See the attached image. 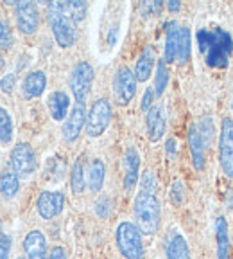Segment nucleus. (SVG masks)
I'll return each mask as SVG.
<instances>
[{"mask_svg":"<svg viewBox=\"0 0 233 259\" xmlns=\"http://www.w3.org/2000/svg\"><path fill=\"white\" fill-rule=\"evenodd\" d=\"M219 160L228 178H233V119L224 117L219 134Z\"/></svg>","mask_w":233,"mask_h":259,"instance_id":"obj_7","label":"nucleus"},{"mask_svg":"<svg viewBox=\"0 0 233 259\" xmlns=\"http://www.w3.org/2000/svg\"><path fill=\"white\" fill-rule=\"evenodd\" d=\"M48 259H67V254H65L63 247H52V250L48 254Z\"/></svg>","mask_w":233,"mask_h":259,"instance_id":"obj_38","label":"nucleus"},{"mask_svg":"<svg viewBox=\"0 0 233 259\" xmlns=\"http://www.w3.org/2000/svg\"><path fill=\"white\" fill-rule=\"evenodd\" d=\"M18 259H22V257H18Z\"/></svg>","mask_w":233,"mask_h":259,"instance_id":"obj_44","label":"nucleus"},{"mask_svg":"<svg viewBox=\"0 0 233 259\" xmlns=\"http://www.w3.org/2000/svg\"><path fill=\"white\" fill-rule=\"evenodd\" d=\"M48 24L52 29L54 40L57 41L60 47H72L77 40L76 22L65 13L63 2H48L47 6Z\"/></svg>","mask_w":233,"mask_h":259,"instance_id":"obj_3","label":"nucleus"},{"mask_svg":"<svg viewBox=\"0 0 233 259\" xmlns=\"http://www.w3.org/2000/svg\"><path fill=\"white\" fill-rule=\"evenodd\" d=\"M45 87H47V76L43 70H32L25 76L22 83V92L27 99H34L45 92Z\"/></svg>","mask_w":233,"mask_h":259,"instance_id":"obj_18","label":"nucleus"},{"mask_svg":"<svg viewBox=\"0 0 233 259\" xmlns=\"http://www.w3.org/2000/svg\"><path fill=\"white\" fill-rule=\"evenodd\" d=\"M11 169L16 175L27 177L36 169V153L27 142H18L11 151Z\"/></svg>","mask_w":233,"mask_h":259,"instance_id":"obj_8","label":"nucleus"},{"mask_svg":"<svg viewBox=\"0 0 233 259\" xmlns=\"http://www.w3.org/2000/svg\"><path fill=\"white\" fill-rule=\"evenodd\" d=\"M140 191H145V193H153L156 194V177L151 169L144 171L140 178Z\"/></svg>","mask_w":233,"mask_h":259,"instance_id":"obj_31","label":"nucleus"},{"mask_svg":"<svg viewBox=\"0 0 233 259\" xmlns=\"http://www.w3.org/2000/svg\"><path fill=\"white\" fill-rule=\"evenodd\" d=\"M86 186V175H85V164L81 158L74 162L72 171H70V187L74 194H81Z\"/></svg>","mask_w":233,"mask_h":259,"instance_id":"obj_25","label":"nucleus"},{"mask_svg":"<svg viewBox=\"0 0 233 259\" xmlns=\"http://www.w3.org/2000/svg\"><path fill=\"white\" fill-rule=\"evenodd\" d=\"M133 212L137 218V227L140 229L142 234L154 236L160 227V202H158L156 194L138 191L133 203Z\"/></svg>","mask_w":233,"mask_h":259,"instance_id":"obj_2","label":"nucleus"},{"mask_svg":"<svg viewBox=\"0 0 233 259\" xmlns=\"http://www.w3.org/2000/svg\"><path fill=\"white\" fill-rule=\"evenodd\" d=\"M65 207V194L61 191H43L38 196L36 209L43 220H52Z\"/></svg>","mask_w":233,"mask_h":259,"instance_id":"obj_10","label":"nucleus"},{"mask_svg":"<svg viewBox=\"0 0 233 259\" xmlns=\"http://www.w3.org/2000/svg\"><path fill=\"white\" fill-rule=\"evenodd\" d=\"M189 148L190 155H192V164L197 171L205 169L206 166V144L203 141L201 134H199V128H197L196 122L189 126Z\"/></svg>","mask_w":233,"mask_h":259,"instance_id":"obj_14","label":"nucleus"},{"mask_svg":"<svg viewBox=\"0 0 233 259\" xmlns=\"http://www.w3.org/2000/svg\"><path fill=\"white\" fill-rule=\"evenodd\" d=\"M231 110H233V97H231Z\"/></svg>","mask_w":233,"mask_h":259,"instance_id":"obj_43","label":"nucleus"},{"mask_svg":"<svg viewBox=\"0 0 233 259\" xmlns=\"http://www.w3.org/2000/svg\"><path fill=\"white\" fill-rule=\"evenodd\" d=\"M215 239H217V259H231L229 257L228 222L224 216H219L215 220Z\"/></svg>","mask_w":233,"mask_h":259,"instance_id":"obj_22","label":"nucleus"},{"mask_svg":"<svg viewBox=\"0 0 233 259\" xmlns=\"http://www.w3.org/2000/svg\"><path fill=\"white\" fill-rule=\"evenodd\" d=\"M180 25L176 22L165 24V63H172L178 60V47H180Z\"/></svg>","mask_w":233,"mask_h":259,"instance_id":"obj_20","label":"nucleus"},{"mask_svg":"<svg viewBox=\"0 0 233 259\" xmlns=\"http://www.w3.org/2000/svg\"><path fill=\"white\" fill-rule=\"evenodd\" d=\"M167 151H169V153H174V151H176V141H174V139H169V141H167Z\"/></svg>","mask_w":233,"mask_h":259,"instance_id":"obj_40","label":"nucleus"},{"mask_svg":"<svg viewBox=\"0 0 233 259\" xmlns=\"http://www.w3.org/2000/svg\"><path fill=\"white\" fill-rule=\"evenodd\" d=\"M2 67H4V56L0 54V69H2Z\"/></svg>","mask_w":233,"mask_h":259,"instance_id":"obj_41","label":"nucleus"},{"mask_svg":"<svg viewBox=\"0 0 233 259\" xmlns=\"http://www.w3.org/2000/svg\"><path fill=\"white\" fill-rule=\"evenodd\" d=\"M190 51H192V36H190L189 27L180 29V47H178V60L181 63H185L190 58Z\"/></svg>","mask_w":233,"mask_h":259,"instance_id":"obj_27","label":"nucleus"},{"mask_svg":"<svg viewBox=\"0 0 233 259\" xmlns=\"http://www.w3.org/2000/svg\"><path fill=\"white\" fill-rule=\"evenodd\" d=\"M16 24L24 34H32L36 32L38 24H40V13L34 2H16Z\"/></svg>","mask_w":233,"mask_h":259,"instance_id":"obj_11","label":"nucleus"},{"mask_svg":"<svg viewBox=\"0 0 233 259\" xmlns=\"http://www.w3.org/2000/svg\"><path fill=\"white\" fill-rule=\"evenodd\" d=\"M95 212L101 216V218H106V216L109 214V198H108V196H102V198L97 200Z\"/></svg>","mask_w":233,"mask_h":259,"instance_id":"obj_35","label":"nucleus"},{"mask_svg":"<svg viewBox=\"0 0 233 259\" xmlns=\"http://www.w3.org/2000/svg\"><path fill=\"white\" fill-rule=\"evenodd\" d=\"M137 76L129 67H121L115 76V97L119 105H128L137 94Z\"/></svg>","mask_w":233,"mask_h":259,"instance_id":"obj_9","label":"nucleus"},{"mask_svg":"<svg viewBox=\"0 0 233 259\" xmlns=\"http://www.w3.org/2000/svg\"><path fill=\"white\" fill-rule=\"evenodd\" d=\"M9 252H11V238L4 234L0 238V259H9Z\"/></svg>","mask_w":233,"mask_h":259,"instance_id":"obj_36","label":"nucleus"},{"mask_svg":"<svg viewBox=\"0 0 233 259\" xmlns=\"http://www.w3.org/2000/svg\"><path fill=\"white\" fill-rule=\"evenodd\" d=\"M205 63L212 69H226L233 53V40L229 32L219 27H205L196 32Z\"/></svg>","mask_w":233,"mask_h":259,"instance_id":"obj_1","label":"nucleus"},{"mask_svg":"<svg viewBox=\"0 0 233 259\" xmlns=\"http://www.w3.org/2000/svg\"><path fill=\"white\" fill-rule=\"evenodd\" d=\"M86 115H88V113H86V106L76 103V105H74V108L70 110L69 117H67L65 124H63L65 141H69V142L77 141V137L81 135L83 128L86 126Z\"/></svg>","mask_w":233,"mask_h":259,"instance_id":"obj_12","label":"nucleus"},{"mask_svg":"<svg viewBox=\"0 0 233 259\" xmlns=\"http://www.w3.org/2000/svg\"><path fill=\"white\" fill-rule=\"evenodd\" d=\"M13 47V31L8 20H0V49L9 51Z\"/></svg>","mask_w":233,"mask_h":259,"instance_id":"obj_30","label":"nucleus"},{"mask_svg":"<svg viewBox=\"0 0 233 259\" xmlns=\"http://www.w3.org/2000/svg\"><path fill=\"white\" fill-rule=\"evenodd\" d=\"M167 8H169V11H180L181 4L178 0H169V2H167Z\"/></svg>","mask_w":233,"mask_h":259,"instance_id":"obj_39","label":"nucleus"},{"mask_svg":"<svg viewBox=\"0 0 233 259\" xmlns=\"http://www.w3.org/2000/svg\"><path fill=\"white\" fill-rule=\"evenodd\" d=\"M2 236L4 234H2V223H0V238H2Z\"/></svg>","mask_w":233,"mask_h":259,"instance_id":"obj_42","label":"nucleus"},{"mask_svg":"<svg viewBox=\"0 0 233 259\" xmlns=\"http://www.w3.org/2000/svg\"><path fill=\"white\" fill-rule=\"evenodd\" d=\"M154 97H156V92H154V87H149V89H145V94L144 97H142V110H145V112H149V110L153 108V103H154Z\"/></svg>","mask_w":233,"mask_h":259,"instance_id":"obj_33","label":"nucleus"},{"mask_svg":"<svg viewBox=\"0 0 233 259\" xmlns=\"http://www.w3.org/2000/svg\"><path fill=\"white\" fill-rule=\"evenodd\" d=\"M63 8L65 13L77 24V22H81L86 16L88 6H86V2H81V0H70V2H63Z\"/></svg>","mask_w":233,"mask_h":259,"instance_id":"obj_28","label":"nucleus"},{"mask_svg":"<svg viewBox=\"0 0 233 259\" xmlns=\"http://www.w3.org/2000/svg\"><path fill=\"white\" fill-rule=\"evenodd\" d=\"M145 126H147V137L151 142H158L163 137L165 126H167L163 106L154 105L153 108L149 110L147 115H145Z\"/></svg>","mask_w":233,"mask_h":259,"instance_id":"obj_15","label":"nucleus"},{"mask_svg":"<svg viewBox=\"0 0 233 259\" xmlns=\"http://www.w3.org/2000/svg\"><path fill=\"white\" fill-rule=\"evenodd\" d=\"M104 175H106V167H104V162H102L101 158H93V160H90L86 180H88V186L93 193H97V191L102 189Z\"/></svg>","mask_w":233,"mask_h":259,"instance_id":"obj_23","label":"nucleus"},{"mask_svg":"<svg viewBox=\"0 0 233 259\" xmlns=\"http://www.w3.org/2000/svg\"><path fill=\"white\" fill-rule=\"evenodd\" d=\"M13 139V119L6 108L0 106V141L11 142Z\"/></svg>","mask_w":233,"mask_h":259,"instance_id":"obj_29","label":"nucleus"},{"mask_svg":"<svg viewBox=\"0 0 233 259\" xmlns=\"http://www.w3.org/2000/svg\"><path fill=\"white\" fill-rule=\"evenodd\" d=\"M48 112L52 115L54 121H67L69 117V108H70V97L63 90H56L48 96Z\"/></svg>","mask_w":233,"mask_h":259,"instance_id":"obj_19","label":"nucleus"},{"mask_svg":"<svg viewBox=\"0 0 233 259\" xmlns=\"http://www.w3.org/2000/svg\"><path fill=\"white\" fill-rule=\"evenodd\" d=\"M93 67L88 61H79V63L74 65L72 74H70V90H72L74 97H76V103L79 105H85L86 97H88L90 90L93 85Z\"/></svg>","mask_w":233,"mask_h":259,"instance_id":"obj_5","label":"nucleus"},{"mask_svg":"<svg viewBox=\"0 0 233 259\" xmlns=\"http://www.w3.org/2000/svg\"><path fill=\"white\" fill-rule=\"evenodd\" d=\"M161 2L160 0H156V2H144L142 4V13L144 15H153V13H160V9H161Z\"/></svg>","mask_w":233,"mask_h":259,"instance_id":"obj_37","label":"nucleus"},{"mask_svg":"<svg viewBox=\"0 0 233 259\" xmlns=\"http://www.w3.org/2000/svg\"><path fill=\"white\" fill-rule=\"evenodd\" d=\"M167 259H190V250L187 239L180 232H172L167 239Z\"/></svg>","mask_w":233,"mask_h":259,"instance_id":"obj_21","label":"nucleus"},{"mask_svg":"<svg viewBox=\"0 0 233 259\" xmlns=\"http://www.w3.org/2000/svg\"><path fill=\"white\" fill-rule=\"evenodd\" d=\"M154 63H156L154 47L153 45H147V47H144V51H142L137 60V65H135V76H137L138 83H144V81H147L149 77H151Z\"/></svg>","mask_w":233,"mask_h":259,"instance_id":"obj_16","label":"nucleus"},{"mask_svg":"<svg viewBox=\"0 0 233 259\" xmlns=\"http://www.w3.org/2000/svg\"><path fill=\"white\" fill-rule=\"evenodd\" d=\"M124 166V189L133 191L138 184V173H140V153L135 146H129L122 157Z\"/></svg>","mask_w":233,"mask_h":259,"instance_id":"obj_13","label":"nucleus"},{"mask_svg":"<svg viewBox=\"0 0 233 259\" xmlns=\"http://www.w3.org/2000/svg\"><path fill=\"white\" fill-rule=\"evenodd\" d=\"M24 250L27 259H47V241L40 231H31L24 239Z\"/></svg>","mask_w":233,"mask_h":259,"instance_id":"obj_17","label":"nucleus"},{"mask_svg":"<svg viewBox=\"0 0 233 259\" xmlns=\"http://www.w3.org/2000/svg\"><path fill=\"white\" fill-rule=\"evenodd\" d=\"M167 85H169V69H167V63L163 60H160L156 63V76H154V92H156V97L163 96Z\"/></svg>","mask_w":233,"mask_h":259,"instance_id":"obj_26","label":"nucleus"},{"mask_svg":"<svg viewBox=\"0 0 233 259\" xmlns=\"http://www.w3.org/2000/svg\"><path fill=\"white\" fill-rule=\"evenodd\" d=\"M20 189V178L11 167L4 169L0 173V194L4 196V198H13L16 193Z\"/></svg>","mask_w":233,"mask_h":259,"instance_id":"obj_24","label":"nucleus"},{"mask_svg":"<svg viewBox=\"0 0 233 259\" xmlns=\"http://www.w3.org/2000/svg\"><path fill=\"white\" fill-rule=\"evenodd\" d=\"M183 194H185L183 184H181V180H176L172 184V187H170V200H172L174 205H181L183 203Z\"/></svg>","mask_w":233,"mask_h":259,"instance_id":"obj_32","label":"nucleus"},{"mask_svg":"<svg viewBox=\"0 0 233 259\" xmlns=\"http://www.w3.org/2000/svg\"><path fill=\"white\" fill-rule=\"evenodd\" d=\"M116 247L126 259H144L145 248L142 232L135 223L122 222L116 227Z\"/></svg>","mask_w":233,"mask_h":259,"instance_id":"obj_4","label":"nucleus"},{"mask_svg":"<svg viewBox=\"0 0 233 259\" xmlns=\"http://www.w3.org/2000/svg\"><path fill=\"white\" fill-rule=\"evenodd\" d=\"M111 115L113 110L108 99H104V97L97 99L86 115V132L90 137H101L111 122Z\"/></svg>","mask_w":233,"mask_h":259,"instance_id":"obj_6","label":"nucleus"},{"mask_svg":"<svg viewBox=\"0 0 233 259\" xmlns=\"http://www.w3.org/2000/svg\"><path fill=\"white\" fill-rule=\"evenodd\" d=\"M15 83H16L15 74H6V76L0 79V89H2L4 94H11L13 89H15Z\"/></svg>","mask_w":233,"mask_h":259,"instance_id":"obj_34","label":"nucleus"}]
</instances>
